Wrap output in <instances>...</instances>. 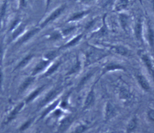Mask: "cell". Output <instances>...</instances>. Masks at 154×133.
I'll return each mask as SVG.
<instances>
[{
    "mask_svg": "<svg viewBox=\"0 0 154 133\" xmlns=\"http://www.w3.org/2000/svg\"><path fill=\"white\" fill-rule=\"evenodd\" d=\"M84 35V33H81L80 34L77 35L74 38H73V39H72L70 41L67 42V43H66L65 45L62 46V47H63V48H69V47H71L76 46L77 44L79 43L82 39H83Z\"/></svg>",
    "mask_w": 154,
    "mask_h": 133,
    "instance_id": "ac0fdd59",
    "label": "cell"
},
{
    "mask_svg": "<svg viewBox=\"0 0 154 133\" xmlns=\"http://www.w3.org/2000/svg\"><path fill=\"white\" fill-rule=\"evenodd\" d=\"M38 31H39V29H38V28H35V29H33V30H32L30 31H28L26 35H24L21 38V39L18 41L17 43L19 44H21L24 43V42H26L27 40H28L29 39H31V38L33 36H34L36 34V33H37L38 32Z\"/></svg>",
    "mask_w": 154,
    "mask_h": 133,
    "instance_id": "7402d4cb",
    "label": "cell"
},
{
    "mask_svg": "<svg viewBox=\"0 0 154 133\" xmlns=\"http://www.w3.org/2000/svg\"><path fill=\"white\" fill-rule=\"evenodd\" d=\"M61 64L60 61H57L55 63L53 64L48 69V70L46 71V73L45 74V76H48V75H50L52 74H54L55 71L59 67Z\"/></svg>",
    "mask_w": 154,
    "mask_h": 133,
    "instance_id": "d4e9b609",
    "label": "cell"
},
{
    "mask_svg": "<svg viewBox=\"0 0 154 133\" xmlns=\"http://www.w3.org/2000/svg\"><path fill=\"white\" fill-rule=\"evenodd\" d=\"M44 88H45V86H42V87H41L38 88L37 90H35V91L33 92V93H32L30 95V96H29V97H28V99H27V100H26V102H30V101H32V100L34 99L38 96V95L40 93V92L42 91V90L44 89Z\"/></svg>",
    "mask_w": 154,
    "mask_h": 133,
    "instance_id": "83f0119b",
    "label": "cell"
},
{
    "mask_svg": "<svg viewBox=\"0 0 154 133\" xmlns=\"http://www.w3.org/2000/svg\"><path fill=\"white\" fill-rule=\"evenodd\" d=\"M62 91V87H59L57 88H55V89L52 90L49 93L47 94V96L45 97L44 100L41 102V105L45 106V104L49 103L50 101H51L53 99H54L58 95H59L60 92Z\"/></svg>",
    "mask_w": 154,
    "mask_h": 133,
    "instance_id": "7c38bea8",
    "label": "cell"
},
{
    "mask_svg": "<svg viewBox=\"0 0 154 133\" xmlns=\"http://www.w3.org/2000/svg\"><path fill=\"white\" fill-rule=\"evenodd\" d=\"M57 56V51H51V52H50V53H48L46 55V60L51 61L52 60H54Z\"/></svg>",
    "mask_w": 154,
    "mask_h": 133,
    "instance_id": "836d02e7",
    "label": "cell"
},
{
    "mask_svg": "<svg viewBox=\"0 0 154 133\" xmlns=\"http://www.w3.org/2000/svg\"><path fill=\"white\" fill-rule=\"evenodd\" d=\"M76 26H71L69 27H67V28H65L64 30H63V31H62V34L64 36L68 35L70 34V33L73 32L76 29Z\"/></svg>",
    "mask_w": 154,
    "mask_h": 133,
    "instance_id": "4dcf8cb0",
    "label": "cell"
},
{
    "mask_svg": "<svg viewBox=\"0 0 154 133\" xmlns=\"http://www.w3.org/2000/svg\"><path fill=\"white\" fill-rule=\"evenodd\" d=\"M18 22H19V20H16V21H14V22H13L12 25V26H11V30H12L14 29V27L16 26V25H17V24Z\"/></svg>",
    "mask_w": 154,
    "mask_h": 133,
    "instance_id": "8d00e7d4",
    "label": "cell"
},
{
    "mask_svg": "<svg viewBox=\"0 0 154 133\" xmlns=\"http://www.w3.org/2000/svg\"><path fill=\"white\" fill-rule=\"evenodd\" d=\"M83 54L84 67H88L108 56L110 54V52L106 49L88 45Z\"/></svg>",
    "mask_w": 154,
    "mask_h": 133,
    "instance_id": "6da1fadb",
    "label": "cell"
},
{
    "mask_svg": "<svg viewBox=\"0 0 154 133\" xmlns=\"http://www.w3.org/2000/svg\"><path fill=\"white\" fill-rule=\"evenodd\" d=\"M2 55V47L1 46H0V58H1Z\"/></svg>",
    "mask_w": 154,
    "mask_h": 133,
    "instance_id": "60d3db41",
    "label": "cell"
},
{
    "mask_svg": "<svg viewBox=\"0 0 154 133\" xmlns=\"http://www.w3.org/2000/svg\"><path fill=\"white\" fill-rule=\"evenodd\" d=\"M73 117L71 116H69L64 118V119L62 120V122H60V124L59 127V131L60 132H62L64 131H66L67 128L69 127V126H70L72 122H73Z\"/></svg>",
    "mask_w": 154,
    "mask_h": 133,
    "instance_id": "d6986e66",
    "label": "cell"
},
{
    "mask_svg": "<svg viewBox=\"0 0 154 133\" xmlns=\"http://www.w3.org/2000/svg\"><path fill=\"white\" fill-rule=\"evenodd\" d=\"M24 29H25V26L24 25H22V26H21L20 27H19L17 29L14 31V33H13V35H12V39H16V38L19 35V34H21V33L23 32V31L24 30Z\"/></svg>",
    "mask_w": 154,
    "mask_h": 133,
    "instance_id": "d6a6232c",
    "label": "cell"
},
{
    "mask_svg": "<svg viewBox=\"0 0 154 133\" xmlns=\"http://www.w3.org/2000/svg\"><path fill=\"white\" fill-rule=\"evenodd\" d=\"M118 110L114 104L110 101L106 102L103 109V118L105 122L112 120L118 115Z\"/></svg>",
    "mask_w": 154,
    "mask_h": 133,
    "instance_id": "277c9868",
    "label": "cell"
},
{
    "mask_svg": "<svg viewBox=\"0 0 154 133\" xmlns=\"http://www.w3.org/2000/svg\"><path fill=\"white\" fill-rule=\"evenodd\" d=\"M138 120L136 116L132 117L127 123L126 127V131L127 133H132L136 129L137 127Z\"/></svg>",
    "mask_w": 154,
    "mask_h": 133,
    "instance_id": "e0dca14e",
    "label": "cell"
},
{
    "mask_svg": "<svg viewBox=\"0 0 154 133\" xmlns=\"http://www.w3.org/2000/svg\"><path fill=\"white\" fill-rule=\"evenodd\" d=\"M25 0H21V6L24 7L25 6Z\"/></svg>",
    "mask_w": 154,
    "mask_h": 133,
    "instance_id": "ab89813d",
    "label": "cell"
},
{
    "mask_svg": "<svg viewBox=\"0 0 154 133\" xmlns=\"http://www.w3.org/2000/svg\"><path fill=\"white\" fill-rule=\"evenodd\" d=\"M66 8V4H62V5H61L59 8H57L56 10H55L54 12H53L46 19L45 21L41 24V27H45V26L48 25L50 22L55 20L57 18L59 17L61 14L63 13V12L65 10Z\"/></svg>",
    "mask_w": 154,
    "mask_h": 133,
    "instance_id": "9c48e42d",
    "label": "cell"
},
{
    "mask_svg": "<svg viewBox=\"0 0 154 133\" xmlns=\"http://www.w3.org/2000/svg\"><path fill=\"white\" fill-rule=\"evenodd\" d=\"M137 84L144 92H150L151 91V85L148 78L143 73L137 72L135 75Z\"/></svg>",
    "mask_w": 154,
    "mask_h": 133,
    "instance_id": "52a82bcc",
    "label": "cell"
},
{
    "mask_svg": "<svg viewBox=\"0 0 154 133\" xmlns=\"http://www.w3.org/2000/svg\"><path fill=\"white\" fill-rule=\"evenodd\" d=\"M6 7H7V4H6V3H5L2 5L1 10H0V20H2L5 16V11H6Z\"/></svg>",
    "mask_w": 154,
    "mask_h": 133,
    "instance_id": "e575fe53",
    "label": "cell"
},
{
    "mask_svg": "<svg viewBox=\"0 0 154 133\" xmlns=\"http://www.w3.org/2000/svg\"><path fill=\"white\" fill-rule=\"evenodd\" d=\"M94 1V0H80V1L81 2H82V3H89V2H91V1Z\"/></svg>",
    "mask_w": 154,
    "mask_h": 133,
    "instance_id": "f35d334b",
    "label": "cell"
},
{
    "mask_svg": "<svg viewBox=\"0 0 154 133\" xmlns=\"http://www.w3.org/2000/svg\"><path fill=\"white\" fill-rule=\"evenodd\" d=\"M97 82H98V80L94 83L93 86L91 87V89L89 90L88 93H87L83 103L82 111L88 110L89 109H90L91 107L94 106L95 101H96V94H95L94 87H95L96 83Z\"/></svg>",
    "mask_w": 154,
    "mask_h": 133,
    "instance_id": "5b68a950",
    "label": "cell"
},
{
    "mask_svg": "<svg viewBox=\"0 0 154 133\" xmlns=\"http://www.w3.org/2000/svg\"><path fill=\"white\" fill-rule=\"evenodd\" d=\"M134 34L137 41L142 43L143 42V24L141 20L138 19L135 23Z\"/></svg>",
    "mask_w": 154,
    "mask_h": 133,
    "instance_id": "30bf717a",
    "label": "cell"
},
{
    "mask_svg": "<svg viewBox=\"0 0 154 133\" xmlns=\"http://www.w3.org/2000/svg\"><path fill=\"white\" fill-rule=\"evenodd\" d=\"M131 0H118L114 4V10L116 12H122L127 8Z\"/></svg>",
    "mask_w": 154,
    "mask_h": 133,
    "instance_id": "9a60e30c",
    "label": "cell"
},
{
    "mask_svg": "<svg viewBox=\"0 0 154 133\" xmlns=\"http://www.w3.org/2000/svg\"><path fill=\"white\" fill-rule=\"evenodd\" d=\"M60 100L59 99H58V100H57L56 101H55L54 102H53L51 105H50L49 106H48V108H47V109L46 110L43 112V114H42V118H44L45 117H46L47 115H48V114L49 113H50L51 111H54L55 109L57 108V106L59 105V104H60Z\"/></svg>",
    "mask_w": 154,
    "mask_h": 133,
    "instance_id": "603a6c76",
    "label": "cell"
},
{
    "mask_svg": "<svg viewBox=\"0 0 154 133\" xmlns=\"http://www.w3.org/2000/svg\"><path fill=\"white\" fill-rule=\"evenodd\" d=\"M33 80H34V78H32V77L28 78L22 84V85L20 87V89H19V91H20L21 92H23L24 90L28 88L29 85H30L31 83H32V82L33 81Z\"/></svg>",
    "mask_w": 154,
    "mask_h": 133,
    "instance_id": "f1b7e54d",
    "label": "cell"
},
{
    "mask_svg": "<svg viewBox=\"0 0 154 133\" xmlns=\"http://www.w3.org/2000/svg\"><path fill=\"white\" fill-rule=\"evenodd\" d=\"M118 70L126 71L127 69L122 64H119V62H117V61H108V62L105 63L103 66V67L102 69V72H101L100 78H101L105 74H107L109 72H114V71H118Z\"/></svg>",
    "mask_w": 154,
    "mask_h": 133,
    "instance_id": "3957f363",
    "label": "cell"
},
{
    "mask_svg": "<svg viewBox=\"0 0 154 133\" xmlns=\"http://www.w3.org/2000/svg\"><path fill=\"white\" fill-rule=\"evenodd\" d=\"M91 12L90 10H81L76 12L74 13L73 15H72L69 19L67 20V22H75L77 21H79L80 19H82L84 17H85L88 14Z\"/></svg>",
    "mask_w": 154,
    "mask_h": 133,
    "instance_id": "4fadbf2b",
    "label": "cell"
},
{
    "mask_svg": "<svg viewBox=\"0 0 154 133\" xmlns=\"http://www.w3.org/2000/svg\"><path fill=\"white\" fill-rule=\"evenodd\" d=\"M146 39L149 47L151 49L154 51V29L150 22L147 24Z\"/></svg>",
    "mask_w": 154,
    "mask_h": 133,
    "instance_id": "8fae6325",
    "label": "cell"
},
{
    "mask_svg": "<svg viewBox=\"0 0 154 133\" xmlns=\"http://www.w3.org/2000/svg\"><path fill=\"white\" fill-rule=\"evenodd\" d=\"M119 22L120 26L122 28V29L125 31L127 30L129 26L130 22V17L126 13H120L119 15Z\"/></svg>",
    "mask_w": 154,
    "mask_h": 133,
    "instance_id": "2e32d148",
    "label": "cell"
},
{
    "mask_svg": "<svg viewBox=\"0 0 154 133\" xmlns=\"http://www.w3.org/2000/svg\"><path fill=\"white\" fill-rule=\"evenodd\" d=\"M107 50H109L110 52V53H112L122 56L127 57L130 55V54H131V53H130V50L127 47H125L123 45H110L107 46Z\"/></svg>",
    "mask_w": 154,
    "mask_h": 133,
    "instance_id": "ba28073f",
    "label": "cell"
},
{
    "mask_svg": "<svg viewBox=\"0 0 154 133\" xmlns=\"http://www.w3.org/2000/svg\"><path fill=\"white\" fill-rule=\"evenodd\" d=\"M87 129L88 126L84 123H80L77 125L71 133H84Z\"/></svg>",
    "mask_w": 154,
    "mask_h": 133,
    "instance_id": "4316f807",
    "label": "cell"
},
{
    "mask_svg": "<svg viewBox=\"0 0 154 133\" xmlns=\"http://www.w3.org/2000/svg\"><path fill=\"white\" fill-rule=\"evenodd\" d=\"M23 106H24V103H21V104H19L18 106H17V107L12 111V113H11V115H10L9 117H8L7 123L11 122V120H12L14 119V118L16 117V115H17V113L19 111H20V110L23 108Z\"/></svg>",
    "mask_w": 154,
    "mask_h": 133,
    "instance_id": "cb8c5ba5",
    "label": "cell"
},
{
    "mask_svg": "<svg viewBox=\"0 0 154 133\" xmlns=\"http://www.w3.org/2000/svg\"><path fill=\"white\" fill-rule=\"evenodd\" d=\"M50 61H51L46 60V59L40 61V62L38 63L37 64V65L35 66L34 70H33V75H35L38 73H39L42 70H44L46 67V66L50 64Z\"/></svg>",
    "mask_w": 154,
    "mask_h": 133,
    "instance_id": "44dd1931",
    "label": "cell"
},
{
    "mask_svg": "<svg viewBox=\"0 0 154 133\" xmlns=\"http://www.w3.org/2000/svg\"><path fill=\"white\" fill-rule=\"evenodd\" d=\"M83 67H84L83 60H81L79 58V57H77L75 64L72 66V67L69 70L68 73H67V75H73V74L79 73Z\"/></svg>",
    "mask_w": 154,
    "mask_h": 133,
    "instance_id": "5bb4252c",
    "label": "cell"
},
{
    "mask_svg": "<svg viewBox=\"0 0 154 133\" xmlns=\"http://www.w3.org/2000/svg\"><path fill=\"white\" fill-rule=\"evenodd\" d=\"M137 55L143 64L147 69L148 73L154 80V62L151 56L146 51L140 49L137 51Z\"/></svg>",
    "mask_w": 154,
    "mask_h": 133,
    "instance_id": "7a4b0ae2",
    "label": "cell"
},
{
    "mask_svg": "<svg viewBox=\"0 0 154 133\" xmlns=\"http://www.w3.org/2000/svg\"><path fill=\"white\" fill-rule=\"evenodd\" d=\"M94 73V71L91 70V72H88V74H87L84 77L82 78V79H81L80 82L79 84L78 87H79V89H80V88H82V87H84V85L88 81V80H89L91 77L93 76V75Z\"/></svg>",
    "mask_w": 154,
    "mask_h": 133,
    "instance_id": "484cf974",
    "label": "cell"
},
{
    "mask_svg": "<svg viewBox=\"0 0 154 133\" xmlns=\"http://www.w3.org/2000/svg\"><path fill=\"white\" fill-rule=\"evenodd\" d=\"M108 32H109V30H108L107 26V25H106V22H105V16H104L103 17V25H102V27L100 28V30L95 31L93 34V36H94V35L98 36V37L105 36L107 35Z\"/></svg>",
    "mask_w": 154,
    "mask_h": 133,
    "instance_id": "ffe728a7",
    "label": "cell"
},
{
    "mask_svg": "<svg viewBox=\"0 0 154 133\" xmlns=\"http://www.w3.org/2000/svg\"><path fill=\"white\" fill-rule=\"evenodd\" d=\"M36 133H39V132H37Z\"/></svg>",
    "mask_w": 154,
    "mask_h": 133,
    "instance_id": "b9f144b4",
    "label": "cell"
},
{
    "mask_svg": "<svg viewBox=\"0 0 154 133\" xmlns=\"http://www.w3.org/2000/svg\"><path fill=\"white\" fill-rule=\"evenodd\" d=\"M2 72L1 69H0V87H1L2 85Z\"/></svg>",
    "mask_w": 154,
    "mask_h": 133,
    "instance_id": "74e56055",
    "label": "cell"
},
{
    "mask_svg": "<svg viewBox=\"0 0 154 133\" xmlns=\"http://www.w3.org/2000/svg\"><path fill=\"white\" fill-rule=\"evenodd\" d=\"M146 115L149 120L154 122V108H149L146 112Z\"/></svg>",
    "mask_w": 154,
    "mask_h": 133,
    "instance_id": "1f68e13d",
    "label": "cell"
},
{
    "mask_svg": "<svg viewBox=\"0 0 154 133\" xmlns=\"http://www.w3.org/2000/svg\"><path fill=\"white\" fill-rule=\"evenodd\" d=\"M33 57V55H28L26 57H25V58H24L20 63L19 64V65L17 66V69H19V68H22V67H24V66H26L29 61H30Z\"/></svg>",
    "mask_w": 154,
    "mask_h": 133,
    "instance_id": "f546056e",
    "label": "cell"
},
{
    "mask_svg": "<svg viewBox=\"0 0 154 133\" xmlns=\"http://www.w3.org/2000/svg\"><path fill=\"white\" fill-rule=\"evenodd\" d=\"M32 120H28V121H27L26 123H24V124L21 126V127L20 128V130L21 131H24V130H25V129H28V127L30 126V124L32 123Z\"/></svg>",
    "mask_w": 154,
    "mask_h": 133,
    "instance_id": "d590c367",
    "label": "cell"
},
{
    "mask_svg": "<svg viewBox=\"0 0 154 133\" xmlns=\"http://www.w3.org/2000/svg\"><path fill=\"white\" fill-rule=\"evenodd\" d=\"M118 96L120 101L126 106L130 105L134 99V96L132 92L125 87H122L119 88Z\"/></svg>",
    "mask_w": 154,
    "mask_h": 133,
    "instance_id": "8992f818",
    "label": "cell"
}]
</instances>
